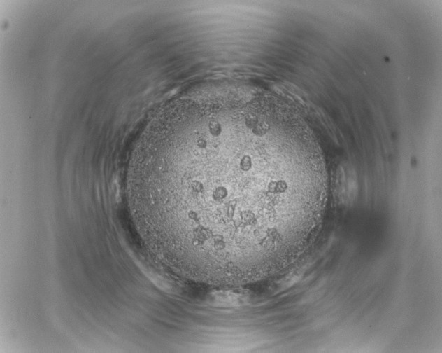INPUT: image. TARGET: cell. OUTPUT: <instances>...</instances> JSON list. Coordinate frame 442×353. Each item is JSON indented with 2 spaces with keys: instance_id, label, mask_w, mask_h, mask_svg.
<instances>
[{
  "instance_id": "obj_1",
  "label": "cell",
  "mask_w": 442,
  "mask_h": 353,
  "mask_svg": "<svg viewBox=\"0 0 442 353\" xmlns=\"http://www.w3.org/2000/svg\"><path fill=\"white\" fill-rule=\"evenodd\" d=\"M285 114L271 96L212 91L156 120L133 164L139 227L176 275L236 286L283 265L309 193Z\"/></svg>"
}]
</instances>
